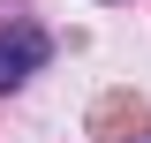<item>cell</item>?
Returning <instances> with one entry per match:
<instances>
[{"label": "cell", "mask_w": 151, "mask_h": 143, "mask_svg": "<svg viewBox=\"0 0 151 143\" xmlns=\"http://www.w3.org/2000/svg\"><path fill=\"white\" fill-rule=\"evenodd\" d=\"M45 60H53V38L38 30V23H8L0 30V90H23Z\"/></svg>", "instance_id": "cell-1"}]
</instances>
